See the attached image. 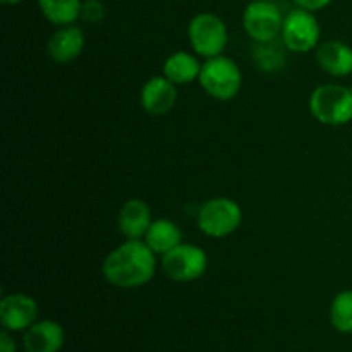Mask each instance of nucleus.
Returning a JSON list of instances; mask_svg holds the SVG:
<instances>
[{
  "label": "nucleus",
  "mask_w": 352,
  "mask_h": 352,
  "mask_svg": "<svg viewBox=\"0 0 352 352\" xmlns=\"http://www.w3.org/2000/svg\"><path fill=\"white\" fill-rule=\"evenodd\" d=\"M198 81L206 95L219 102H229L239 95L243 72L232 58L222 54L203 62Z\"/></svg>",
  "instance_id": "3"
},
{
  "label": "nucleus",
  "mask_w": 352,
  "mask_h": 352,
  "mask_svg": "<svg viewBox=\"0 0 352 352\" xmlns=\"http://www.w3.org/2000/svg\"><path fill=\"white\" fill-rule=\"evenodd\" d=\"M162 268L174 282H192L205 275L208 268V256L199 246L181 243L162 256Z\"/></svg>",
  "instance_id": "8"
},
{
  "label": "nucleus",
  "mask_w": 352,
  "mask_h": 352,
  "mask_svg": "<svg viewBox=\"0 0 352 352\" xmlns=\"http://www.w3.org/2000/svg\"><path fill=\"white\" fill-rule=\"evenodd\" d=\"M157 272V254L144 241L127 239L103 260L102 274L117 289H138L146 285Z\"/></svg>",
  "instance_id": "1"
},
{
  "label": "nucleus",
  "mask_w": 352,
  "mask_h": 352,
  "mask_svg": "<svg viewBox=\"0 0 352 352\" xmlns=\"http://www.w3.org/2000/svg\"><path fill=\"white\" fill-rule=\"evenodd\" d=\"M196 223L205 236L223 239L236 232L243 223V210L234 199L212 198L203 203L196 213Z\"/></svg>",
  "instance_id": "4"
},
{
  "label": "nucleus",
  "mask_w": 352,
  "mask_h": 352,
  "mask_svg": "<svg viewBox=\"0 0 352 352\" xmlns=\"http://www.w3.org/2000/svg\"><path fill=\"white\" fill-rule=\"evenodd\" d=\"M38 313L40 308L34 298L23 292L7 294L0 301V322L9 332H26L38 322Z\"/></svg>",
  "instance_id": "9"
},
{
  "label": "nucleus",
  "mask_w": 352,
  "mask_h": 352,
  "mask_svg": "<svg viewBox=\"0 0 352 352\" xmlns=\"http://www.w3.org/2000/svg\"><path fill=\"white\" fill-rule=\"evenodd\" d=\"M309 112L323 126H346L352 120L351 88L336 82L318 86L309 96Z\"/></svg>",
  "instance_id": "2"
},
{
  "label": "nucleus",
  "mask_w": 352,
  "mask_h": 352,
  "mask_svg": "<svg viewBox=\"0 0 352 352\" xmlns=\"http://www.w3.org/2000/svg\"><path fill=\"white\" fill-rule=\"evenodd\" d=\"M151 208L144 199L133 198L126 201L117 217V226L126 239H141L151 226Z\"/></svg>",
  "instance_id": "14"
},
{
  "label": "nucleus",
  "mask_w": 352,
  "mask_h": 352,
  "mask_svg": "<svg viewBox=\"0 0 352 352\" xmlns=\"http://www.w3.org/2000/svg\"><path fill=\"white\" fill-rule=\"evenodd\" d=\"M179 98L177 86L168 81L164 74L153 76L143 85L140 93L141 107L146 113L155 117L165 116L175 107Z\"/></svg>",
  "instance_id": "10"
},
{
  "label": "nucleus",
  "mask_w": 352,
  "mask_h": 352,
  "mask_svg": "<svg viewBox=\"0 0 352 352\" xmlns=\"http://www.w3.org/2000/svg\"><path fill=\"white\" fill-rule=\"evenodd\" d=\"M351 91H352V86H351Z\"/></svg>",
  "instance_id": "25"
},
{
  "label": "nucleus",
  "mask_w": 352,
  "mask_h": 352,
  "mask_svg": "<svg viewBox=\"0 0 352 352\" xmlns=\"http://www.w3.org/2000/svg\"><path fill=\"white\" fill-rule=\"evenodd\" d=\"M82 48H85V33L76 24L58 26L47 45L48 55L57 64H69L76 60L82 54Z\"/></svg>",
  "instance_id": "12"
},
{
  "label": "nucleus",
  "mask_w": 352,
  "mask_h": 352,
  "mask_svg": "<svg viewBox=\"0 0 352 352\" xmlns=\"http://www.w3.org/2000/svg\"><path fill=\"white\" fill-rule=\"evenodd\" d=\"M64 342V329L54 320H38L23 336L24 352H58Z\"/></svg>",
  "instance_id": "11"
},
{
  "label": "nucleus",
  "mask_w": 352,
  "mask_h": 352,
  "mask_svg": "<svg viewBox=\"0 0 352 352\" xmlns=\"http://www.w3.org/2000/svg\"><path fill=\"white\" fill-rule=\"evenodd\" d=\"M268 2H277V0H268Z\"/></svg>",
  "instance_id": "24"
},
{
  "label": "nucleus",
  "mask_w": 352,
  "mask_h": 352,
  "mask_svg": "<svg viewBox=\"0 0 352 352\" xmlns=\"http://www.w3.org/2000/svg\"><path fill=\"white\" fill-rule=\"evenodd\" d=\"M17 344L9 330H2L0 333V352H16Z\"/></svg>",
  "instance_id": "22"
},
{
  "label": "nucleus",
  "mask_w": 352,
  "mask_h": 352,
  "mask_svg": "<svg viewBox=\"0 0 352 352\" xmlns=\"http://www.w3.org/2000/svg\"><path fill=\"white\" fill-rule=\"evenodd\" d=\"M285 45L277 41H265V43H254L253 47V62L260 71L278 72L285 67Z\"/></svg>",
  "instance_id": "18"
},
{
  "label": "nucleus",
  "mask_w": 352,
  "mask_h": 352,
  "mask_svg": "<svg viewBox=\"0 0 352 352\" xmlns=\"http://www.w3.org/2000/svg\"><path fill=\"white\" fill-rule=\"evenodd\" d=\"M21 2H24V0H2V3H6V6H17Z\"/></svg>",
  "instance_id": "23"
},
{
  "label": "nucleus",
  "mask_w": 352,
  "mask_h": 352,
  "mask_svg": "<svg viewBox=\"0 0 352 352\" xmlns=\"http://www.w3.org/2000/svg\"><path fill=\"white\" fill-rule=\"evenodd\" d=\"M330 323L340 333H352V289L342 291L330 305Z\"/></svg>",
  "instance_id": "19"
},
{
  "label": "nucleus",
  "mask_w": 352,
  "mask_h": 352,
  "mask_svg": "<svg viewBox=\"0 0 352 352\" xmlns=\"http://www.w3.org/2000/svg\"><path fill=\"white\" fill-rule=\"evenodd\" d=\"M38 6L48 23L65 26L79 19L82 0H38Z\"/></svg>",
  "instance_id": "17"
},
{
  "label": "nucleus",
  "mask_w": 352,
  "mask_h": 352,
  "mask_svg": "<svg viewBox=\"0 0 352 352\" xmlns=\"http://www.w3.org/2000/svg\"><path fill=\"white\" fill-rule=\"evenodd\" d=\"M201 65L203 64L198 60L196 55L189 54V52H174L164 62L162 72L175 86H184L192 81H198Z\"/></svg>",
  "instance_id": "15"
},
{
  "label": "nucleus",
  "mask_w": 352,
  "mask_h": 352,
  "mask_svg": "<svg viewBox=\"0 0 352 352\" xmlns=\"http://www.w3.org/2000/svg\"><path fill=\"white\" fill-rule=\"evenodd\" d=\"M316 62L327 74L346 78L352 74V47L340 40H327L316 47Z\"/></svg>",
  "instance_id": "13"
},
{
  "label": "nucleus",
  "mask_w": 352,
  "mask_h": 352,
  "mask_svg": "<svg viewBox=\"0 0 352 352\" xmlns=\"http://www.w3.org/2000/svg\"><path fill=\"white\" fill-rule=\"evenodd\" d=\"M143 241L151 248L155 254L164 256L182 243L181 227L168 219L153 220L148 232L144 234Z\"/></svg>",
  "instance_id": "16"
},
{
  "label": "nucleus",
  "mask_w": 352,
  "mask_h": 352,
  "mask_svg": "<svg viewBox=\"0 0 352 352\" xmlns=\"http://www.w3.org/2000/svg\"><path fill=\"white\" fill-rule=\"evenodd\" d=\"M284 17L275 2L253 0L243 12V28L254 43L274 41L280 36Z\"/></svg>",
  "instance_id": "7"
},
{
  "label": "nucleus",
  "mask_w": 352,
  "mask_h": 352,
  "mask_svg": "<svg viewBox=\"0 0 352 352\" xmlns=\"http://www.w3.org/2000/svg\"><path fill=\"white\" fill-rule=\"evenodd\" d=\"M333 0H294V3L301 9L311 10V12H316V10L325 9L327 6H330Z\"/></svg>",
  "instance_id": "21"
},
{
  "label": "nucleus",
  "mask_w": 352,
  "mask_h": 352,
  "mask_svg": "<svg viewBox=\"0 0 352 352\" xmlns=\"http://www.w3.org/2000/svg\"><path fill=\"white\" fill-rule=\"evenodd\" d=\"M189 45L199 57L212 58L222 55L229 41V31L222 17L213 12H199L189 21Z\"/></svg>",
  "instance_id": "5"
},
{
  "label": "nucleus",
  "mask_w": 352,
  "mask_h": 352,
  "mask_svg": "<svg viewBox=\"0 0 352 352\" xmlns=\"http://www.w3.org/2000/svg\"><path fill=\"white\" fill-rule=\"evenodd\" d=\"M320 23L315 12L298 7L284 17L280 40L289 52L308 54L320 45Z\"/></svg>",
  "instance_id": "6"
},
{
  "label": "nucleus",
  "mask_w": 352,
  "mask_h": 352,
  "mask_svg": "<svg viewBox=\"0 0 352 352\" xmlns=\"http://www.w3.org/2000/svg\"><path fill=\"white\" fill-rule=\"evenodd\" d=\"M105 16L107 9L102 0H82L79 19H82L88 24H98L105 19Z\"/></svg>",
  "instance_id": "20"
}]
</instances>
